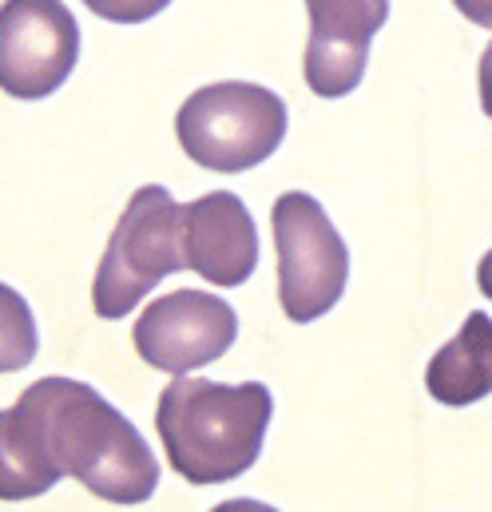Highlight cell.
<instances>
[{
  "label": "cell",
  "mask_w": 492,
  "mask_h": 512,
  "mask_svg": "<svg viewBox=\"0 0 492 512\" xmlns=\"http://www.w3.org/2000/svg\"><path fill=\"white\" fill-rule=\"evenodd\" d=\"M80 64V24L64 0L0 4V92L48 100Z\"/></svg>",
  "instance_id": "obj_6"
},
{
  "label": "cell",
  "mask_w": 492,
  "mask_h": 512,
  "mask_svg": "<svg viewBox=\"0 0 492 512\" xmlns=\"http://www.w3.org/2000/svg\"><path fill=\"white\" fill-rule=\"evenodd\" d=\"M274 417L262 382L223 385L179 374L159 393L155 433L171 469L191 485H227L254 469Z\"/></svg>",
  "instance_id": "obj_2"
},
{
  "label": "cell",
  "mask_w": 492,
  "mask_h": 512,
  "mask_svg": "<svg viewBox=\"0 0 492 512\" xmlns=\"http://www.w3.org/2000/svg\"><path fill=\"white\" fill-rule=\"evenodd\" d=\"M36 350H40V334L28 298L16 286L0 282V374H16L32 366Z\"/></svg>",
  "instance_id": "obj_12"
},
{
  "label": "cell",
  "mask_w": 492,
  "mask_h": 512,
  "mask_svg": "<svg viewBox=\"0 0 492 512\" xmlns=\"http://www.w3.org/2000/svg\"><path fill=\"white\" fill-rule=\"evenodd\" d=\"M179 247L183 270H195L211 286H243L258 270V231L235 191H211L183 203Z\"/></svg>",
  "instance_id": "obj_9"
},
{
  "label": "cell",
  "mask_w": 492,
  "mask_h": 512,
  "mask_svg": "<svg viewBox=\"0 0 492 512\" xmlns=\"http://www.w3.org/2000/svg\"><path fill=\"white\" fill-rule=\"evenodd\" d=\"M310 36L302 80L322 100L350 96L369 64V44L389 20V0H306Z\"/></svg>",
  "instance_id": "obj_8"
},
{
  "label": "cell",
  "mask_w": 492,
  "mask_h": 512,
  "mask_svg": "<svg viewBox=\"0 0 492 512\" xmlns=\"http://www.w3.org/2000/svg\"><path fill=\"white\" fill-rule=\"evenodd\" d=\"M425 389L433 401L461 409L477 405L492 393V318L485 310H473L457 338L445 342L425 370Z\"/></svg>",
  "instance_id": "obj_10"
},
{
  "label": "cell",
  "mask_w": 492,
  "mask_h": 512,
  "mask_svg": "<svg viewBox=\"0 0 492 512\" xmlns=\"http://www.w3.org/2000/svg\"><path fill=\"white\" fill-rule=\"evenodd\" d=\"M239 338V314L211 290H171L135 318V354L159 374H191L219 362Z\"/></svg>",
  "instance_id": "obj_7"
},
{
  "label": "cell",
  "mask_w": 492,
  "mask_h": 512,
  "mask_svg": "<svg viewBox=\"0 0 492 512\" xmlns=\"http://www.w3.org/2000/svg\"><path fill=\"white\" fill-rule=\"evenodd\" d=\"M64 481L36 445L20 409H0V501H32Z\"/></svg>",
  "instance_id": "obj_11"
},
{
  "label": "cell",
  "mask_w": 492,
  "mask_h": 512,
  "mask_svg": "<svg viewBox=\"0 0 492 512\" xmlns=\"http://www.w3.org/2000/svg\"><path fill=\"white\" fill-rule=\"evenodd\" d=\"M286 100L262 84L223 80L195 88L175 112L183 155L207 171L239 175L266 163L286 139Z\"/></svg>",
  "instance_id": "obj_3"
},
{
  "label": "cell",
  "mask_w": 492,
  "mask_h": 512,
  "mask_svg": "<svg viewBox=\"0 0 492 512\" xmlns=\"http://www.w3.org/2000/svg\"><path fill=\"white\" fill-rule=\"evenodd\" d=\"M477 286H481V294L492 302V251L481 258V266H477Z\"/></svg>",
  "instance_id": "obj_17"
},
{
  "label": "cell",
  "mask_w": 492,
  "mask_h": 512,
  "mask_svg": "<svg viewBox=\"0 0 492 512\" xmlns=\"http://www.w3.org/2000/svg\"><path fill=\"white\" fill-rule=\"evenodd\" d=\"M80 4H88V12L112 24H143L163 8H171V0H80Z\"/></svg>",
  "instance_id": "obj_13"
},
{
  "label": "cell",
  "mask_w": 492,
  "mask_h": 512,
  "mask_svg": "<svg viewBox=\"0 0 492 512\" xmlns=\"http://www.w3.org/2000/svg\"><path fill=\"white\" fill-rule=\"evenodd\" d=\"M211 512H278V509H270V505H262V501H250V497H235V501L215 505Z\"/></svg>",
  "instance_id": "obj_16"
},
{
  "label": "cell",
  "mask_w": 492,
  "mask_h": 512,
  "mask_svg": "<svg viewBox=\"0 0 492 512\" xmlns=\"http://www.w3.org/2000/svg\"><path fill=\"white\" fill-rule=\"evenodd\" d=\"M16 409L48 465L92 497L131 509L159 489V461L147 437L88 382L40 378L16 397Z\"/></svg>",
  "instance_id": "obj_1"
},
{
  "label": "cell",
  "mask_w": 492,
  "mask_h": 512,
  "mask_svg": "<svg viewBox=\"0 0 492 512\" xmlns=\"http://www.w3.org/2000/svg\"><path fill=\"white\" fill-rule=\"evenodd\" d=\"M278 251V306L294 326L326 318L350 282V251L326 207L306 191H286L270 207Z\"/></svg>",
  "instance_id": "obj_5"
},
{
  "label": "cell",
  "mask_w": 492,
  "mask_h": 512,
  "mask_svg": "<svg viewBox=\"0 0 492 512\" xmlns=\"http://www.w3.org/2000/svg\"><path fill=\"white\" fill-rule=\"evenodd\" d=\"M453 8H457L465 20H473V24H481V28H492V0H453Z\"/></svg>",
  "instance_id": "obj_15"
},
{
  "label": "cell",
  "mask_w": 492,
  "mask_h": 512,
  "mask_svg": "<svg viewBox=\"0 0 492 512\" xmlns=\"http://www.w3.org/2000/svg\"><path fill=\"white\" fill-rule=\"evenodd\" d=\"M477 92H481V108H485V116L492 120V40L485 44V52H481V68H477Z\"/></svg>",
  "instance_id": "obj_14"
},
{
  "label": "cell",
  "mask_w": 492,
  "mask_h": 512,
  "mask_svg": "<svg viewBox=\"0 0 492 512\" xmlns=\"http://www.w3.org/2000/svg\"><path fill=\"white\" fill-rule=\"evenodd\" d=\"M179 219L183 203H175L171 191L159 183H147L127 199L92 278L96 318H127L167 274L183 270Z\"/></svg>",
  "instance_id": "obj_4"
}]
</instances>
